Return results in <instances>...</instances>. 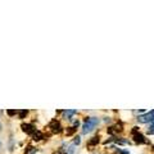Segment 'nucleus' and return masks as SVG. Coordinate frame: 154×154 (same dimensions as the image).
Instances as JSON below:
<instances>
[{"label":"nucleus","instance_id":"12","mask_svg":"<svg viewBox=\"0 0 154 154\" xmlns=\"http://www.w3.org/2000/svg\"><path fill=\"white\" fill-rule=\"evenodd\" d=\"M80 143H81V137L80 136H76L75 140H73V145H79Z\"/></svg>","mask_w":154,"mask_h":154},{"label":"nucleus","instance_id":"11","mask_svg":"<svg viewBox=\"0 0 154 154\" xmlns=\"http://www.w3.org/2000/svg\"><path fill=\"white\" fill-rule=\"evenodd\" d=\"M33 153H36V149L32 146H28V150H26V154H33Z\"/></svg>","mask_w":154,"mask_h":154},{"label":"nucleus","instance_id":"9","mask_svg":"<svg viewBox=\"0 0 154 154\" xmlns=\"http://www.w3.org/2000/svg\"><path fill=\"white\" fill-rule=\"evenodd\" d=\"M27 110H19V112H18V114H19V118H25L26 117V116H27Z\"/></svg>","mask_w":154,"mask_h":154},{"label":"nucleus","instance_id":"7","mask_svg":"<svg viewBox=\"0 0 154 154\" xmlns=\"http://www.w3.org/2000/svg\"><path fill=\"white\" fill-rule=\"evenodd\" d=\"M32 136H33V140H35V141H38V140H41V139H42V134H41L40 131H36L35 134L32 135Z\"/></svg>","mask_w":154,"mask_h":154},{"label":"nucleus","instance_id":"4","mask_svg":"<svg viewBox=\"0 0 154 154\" xmlns=\"http://www.w3.org/2000/svg\"><path fill=\"white\" fill-rule=\"evenodd\" d=\"M134 141L136 143V144H145L146 140H145V136L144 135H141L140 132H137V128L136 127H134Z\"/></svg>","mask_w":154,"mask_h":154},{"label":"nucleus","instance_id":"8","mask_svg":"<svg viewBox=\"0 0 154 154\" xmlns=\"http://www.w3.org/2000/svg\"><path fill=\"white\" fill-rule=\"evenodd\" d=\"M98 143H99V137L95 136V137H93V139H91V140L89 141V145H96Z\"/></svg>","mask_w":154,"mask_h":154},{"label":"nucleus","instance_id":"13","mask_svg":"<svg viewBox=\"0 0 154 154\" xmlns=\"http://www.w3.org/2000/svg\"><path fill=\"white\" fill-rule=\"evenodd\" d=\"M7 113H8V116H16L18 112L17 110H7Z\"/></svg>","mask_w":154,"mask_h":154},{"label":"nucleus","instance_id":"1","mask_svg":"<svg viewBox=\"0 0 154 154\" xmlns=\"http://www.w3.org/2000/svg\"><path fill=\"white\" fill-rule=\"evenodd\" d=\"M98 123H99L98 117H88V118H85V123L82 126V132L84 134L91 132L96 127V125H98Z\"/></svg>","mask_w":154,"mask_h":154},{"label":"nucleus","instance_id":"3","mask_svg":"<svg viewBox=\"0 0 154 154\" xmlns=\"http://www.w3.org/2000/svg\"><path fill=\"white\" fill-rule=\"evenodd\" d=\"M49 128H50L54 134H60L62 130H63L62 125L59 123V121H57V119H51V122L49 123Z\"/></svg>","mask_w":154,"mask_h":154},{"label":"nucleus","instance_id":"6","mask_svg":"<svg viewBox=\"0 0 154 154\" xmlns=\"http://www.w3.org/2000/svg\"><path fill=\"white\" fill-rule=\"evenodd\" d=\"M76 113H77V110H71V109L64 110V112H63V117H64V119L72 121V116H75Z\"/></svg>","mask_w":154,"mask_h":154},{"label":"nucleus","instance_id":"5","mask_svg":"<svg viewBox=\"0 0 154 154\" xmlns=\"http://www.w3.org/2000/svg\"><path fill=\"white\" fill-rule=\"evenodd\" d=\"M22 128H23V131H25L26 134H28V135H33V134L37 131V130L35 128V126L31 125V123H23L22 125Z\"/></svg>","mask_w":154,"mask_h":154},{"label":"nucleus","instance_id":"2","mask_svg":"<svg viewBox=\"0 0 154 154\" xmlns=\"http://www.w3.org/2000/svg\"><path fill=\"white\" fill-rule=\"evenodd\" d=\"M137 121L140 123H148V122H154V109L148 113H144L143 116H139Z\"/></svg>","mask_w":154,"mask_h":154},{"label":"nucleus","instance_id":"14","mask_svg":"<svg viewBox=\"0 0 154 154\" xmlns=\"http://www.w3.org/2000/svg\"><path fill=\"white\" fill-rule=\"evenodd\" d=\"M150 134H154V122L152 123V126H150V131H149Z\"/></svg>","mask_w":154,"mask_h":154},{"label":"nucleus","instance_id":"10","mask_svg":"<svg viewBox=\"0 0 154 154\" xmlns=\"http://www.w3.org/2000/svg\"><path fill=\"white\" fill-rule=\"evenodd\" d=\"M76 132V127H68V130H67V135H72Z\"/></svg>","mask_w":154,"mask_h":154}]
</instances>
